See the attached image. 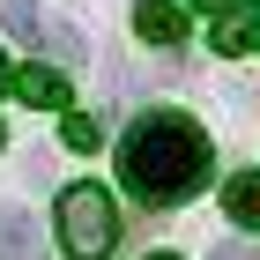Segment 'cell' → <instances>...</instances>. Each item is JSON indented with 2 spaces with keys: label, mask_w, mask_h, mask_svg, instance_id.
Masks as SVG:
<instances>
[{
  "label": "cell",
  "mask_w": 260,
  "mask_h": 260,
  "mask_svg": "<svg viewBox=\"0 0 260 260\" xmlns=\"http://www.w3.org/2000/svg\"><path fill=\"white\" fill-rule=\"evenodd\" d=\"M60 141H67V149H82V156H89V149H97V141H104V126L89 119V112H67V119H60Z\"/></svg>",
  "instance_id": "9"
},
{
  "label": "cell",
  "mask_w": 260,
  "mask_h": 260,
  "mask_svg": "<svg viewBox=\"0 0 260 260\" xmlns=\"http://www.w3.org/2000/svg\"><path fill=\"white\" fill-rule=\"evenodd\" d=\"M60 245H67V260H104L119 245V208H112L104 186L82 179V186L60 193Z\"/></svg>",
  "instance_id": "2"
},
{
  "label": "cell",
  "mask_w": 260,
  "mask_h": 260,
  "mask_svg": "<svg viewBox=\"0 0 260 260\" xmlns=\"http://www.w3.org/2000/svg\"><path fill=\"white\" fill-rule=\"evenodd\" d=\"M0 82H8V67H0Z\"/></svg>",
  "instance_id": "13"
},
{
  "label": "cell",
  "mask_w": 260,
  "mask_h": 260,
  "mask_svg": "<svg viewBox=\"0 0 260 260\" xmlns=\"http://www.w3.org/2000/svg\"><path fill=\"white\" fill-rule=\"evenodd\" d=\"M208 260H253V253H245V245H216Z\"/></svg>",
  "instance_id": "10"
},
{
  "label": "cell",
  "mask_w": 260,
  "mask_h": 260,
  "mask_svg": "<svg viewBox=\"0 0 260 260\" xmlns=\"http://www.w3.org/2000/svg\"><path fill=\"white\" fill-rule=\"evenodd\" d=\"M8 89H15L22 104H38V112H67V75L60 67H15Z\"/></svg>",
  "instance_id": "3"
},
{
  "label": "cell",
  "mask_w": 260,
  "mask_h": 260,
  "mask_svg": "<svg viewBox=\"0 0 260 260\" xmlns=\"http://www.w3.org/2000/svg\"><path fill=\"white\" fill-rule=\"evenodd\" d=\"M45 238L38 223H30V208H0V260H38Z\"/></svg>",
  "instance_id": "6"
},
{
  "label": "cell",
  "mask_w": 260,
  "mask_h": 260,
  "mask_svg": "<svg viewBox=\"0 0 260 260\" xmlns=\"http://www.w3.org/2000/svg\"><path fill=\"white\" fill-rule=\"evenodd\" d=\"M208 45H216V52H245V45H260V8H223V22L208 30Z\"/></svg>",
  "instance_id": "7"
},
{
  "label": "cell",
  "mask_w": 260,
  "mask_h": 260,
  "mask_svg": "<svg viewBox=\"0 0 260 260\" xmlns=\"http://www.w3.org/2000/svg\"><path fill=\"white\" fill-rule=\"evenodd\" d=\"M0 22H8L22 45H38V30H45V22H38V0H0Z\"/></svg>",
  "instance_id": "8"
},
{
  "label": "cell",
  "mask_w": 260,
  "mask_h": 260,
  "mask_svg": "<svg viewBox=\"0 0 260 260\" xmlns=\"http://www.w3.org/2000/svg\"><path fill=\"white\" fill-rule=\"evenodd\" d=\"M0 141H8V134H0Z\"/></svg>",
  "instance_id": "14"
},
{
  "label": "cell",
  "mask_w": 260,
  "mask_h": 260,
  "mask_svg": "<svg viewBox=\"0 0 260 260\" xmlns=\"http://www.w3.org/2000/svg\"><path fill=\"white\" fill-rule=\"evenodd\" d=\"M193 8H238V0H193Z\"/></svg>",
  "instance_id": "11"
},
{
  "label": "cell",
  "mask_w": 260,
  "mask_h": 260,
  "mask_svg": "<svg viewBox=\"0 0 260 260\" xmlns=\"http://www.w3.org/2000/svg\"><path fill=\"white\" fill-rule=\"evenodd\" d=\"M149 260H179V253H149Z\"/></svg>",
  "instance_id": "12"
},
{
  "label": "cell",
  "mask_w": 260,
  "mask_h": 260,
  "mask_svg": "<svg viewBox=\"0 0 260 260\" xmlns=\"http://www.w3.org/2000/svg\"><path fill=\"white\" fill-rule=\"evenodd\" d=\"M208 164H216V149H208L201 119H186V112H141L126 126V141H119V186L141 208L193 201L208 186Z\"/></svg>",
  "instance_id": "1"
},
{
  "label": "cell",
  "mask_w": 260,
  "mask_h": 260,
  "mask_svg": "<svg viewBox=\"0 0 260 260\" xmlns=\"http://www.w3.org/2000/svg\"><path fill=\"white\" fill-rule=\"evenodd\" d=\"M134 38H141V45H179V38H186V8H171V0H141V8H134Z\"/></svg>",
  "instance_id": "4"
},
{
  "label": "cell",
  "mask_w": 260,
  "mask_h": 260,
  "mask_svg": "<svg viewBox=\"0 0 260 260\" xmlns=\"http://www.w3.org/2000/svg\"><path fill=\"white\" fill-rule=\"evenodd\" d=\"M223 216L238 231H260V171H231L223 179Z\"/></svg>",
  "instance_id": "5"
}]
</instances>
